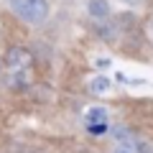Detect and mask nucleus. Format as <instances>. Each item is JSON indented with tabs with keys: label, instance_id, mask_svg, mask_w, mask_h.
<instances>
[{
	"label": "nucleus",
	"instance_id": "1",
	"mask_svg": "<svg viewBox=\"0 0 153 153\" xmlns=\"http://www.w3.org/2000/svg\"><path fill=\"white\" fill-rule=\"evenodd\" d=\"M5 66L10 71H23V69H28V66L33 64V54L28 49H23V46H13V49H8V54H5Z\"/></svg>",
	"mask_w": 153,
	"mask_h": 153
},
{
	"label": "nucleus",
	"instance_id": "2",
	"mask_svg": "<svg viewBox=\"0 0 153 153\" xmlns=\"http://www.w3.org/2000/svg\"><path fill=\"white\" fill-rule=\"evenodd\" d=\"M21 16L26 18L28 23H33V26H36V23H44L46 16H49V3H46V0H31Z\"/></svg>",
	"mask_w": 153,
	"mask_h": 153
},
{
	"label": "nucleus",
	"instance_id": "3",
	"mask_svg": "<svg viewBox=\"0 0 153 153\" xmlns=\"http://www.w3.org/2000/svg\"><path fill=\"white\" fill-rule=\"evenodd\" d=\"M87 13L92 18H97V21H102V18L110 16V5H107V0H89L87 3Z\"/></svg>",
	"mask_w": 153,
	"mask_h": 153
},
{
	"label": "nucleus",
	"instance_id": "4",
	"mask_svg": "<svg viewBox=\"0 0 153 153\" xmlns=\"http://www.w3.org/2000/svg\"><path fill=\"white\" fill-rule=\"evenodd\" d=\"M97 33L105 41H112V38H117V26L115 23H102V26H97Z\"/></svg>",
	"mask_w": 153,
	"mask_h": 153
},
{
	"label": "nucleus",
	"instance_id": "5",
	"mask_svg": "<svg viewBox=\"0 0 153 153\" xmlns=\"http://www.w3.org/2000/svg\"><path fill=\"white\" fill-rule=\"evenodd\" d=\"M89 87H92L94 94H105V92L110 89V82L105 79V76H97V79H92V84H89Z\"/></svg>",
	"mask_w": 153,
	"mask_h": 153
},
{
	"label": "nucleus",
	"instance_id": "6",
	"mask_svg": "<svg viewBox=\"0 0 153 153\" xmlns=\"http://www.w3.org/2000/svg\"><path fill=\"white\" fill-rule=\"evenodd\" d=\"M105 117H107V112L102 107H94L87 112V123H105Z\"/></svg>",
	"mask_w": 153,
	"mask_h": 153
},
{
	"label": "nucleus",
	"instance_id": "7",
	"mask_svg": "<svg viewBox=\"0 0 153 153\" xmlns=\"http://www.w3.org/2000/svg\"><path fill=\"white\" fill-rule=\"evenodd\" d=\"M87 133L89 135H105L107 133V123H87Z\"/></svg>",
	"mask_w": 153,
	"mask_h": 153
},
{
	"label": "nucleus",
	"instance_id": "8",
	"mask_svg": "<svg viewBox=\"0 0 153 153\" xmlns=\"http://www.w3.org/2000/svg\"><path fill=\"white\" fill-rule=\"evenodd\" d=\"M135 153H153V146L148 140H140V138H135Z\"/></svg>",
	"mask_w": 153,
	"mask_h": 153
},
{
	"label": "nucleus",
	"instance_id": "9",
	"mask_svg": "<svg viewBox=\"0 0 153 153\" xmlns=\"http://www.w3.org/2000/svg\"><path fill=\"white\" fill-rule=\"evenodd\" d=\"M28 3H31V0H10V5L16 8L18 13H23V10H26V5H28Z\"/></svg>",
	"mask_w": 153,
	"mask_h": 153
},
{
	"label": "nucleus",
	"instance_id": "10",
	"mask_svg": "<svg viewBox=\"0 0 153 153\" xmlns=\"http://www.w3.org/2000/svg\"><path fill=\"white\" fill-rule=\"evenodd\" d=\"M94 66H97V69H107L110 61H107V59H97V64H94Z\"/></svg>",
	"mask_w": 153,
	"mask_h": 153
},
{
	"label": "nucleus",
	"instance_id": "11",
	"mask_svg": "<svg viewBox=\"0 0 153 153\" xmlns=\"http://www.w3.org/2000/svg\"><path fill=\"white\" fill-rule=\"evenodd\" d=\"M125 3H128V5H140L143 0H125Z\"/></svg>",
	"mask_w": 153,
	"mask_h": 153
}]
</instances>
